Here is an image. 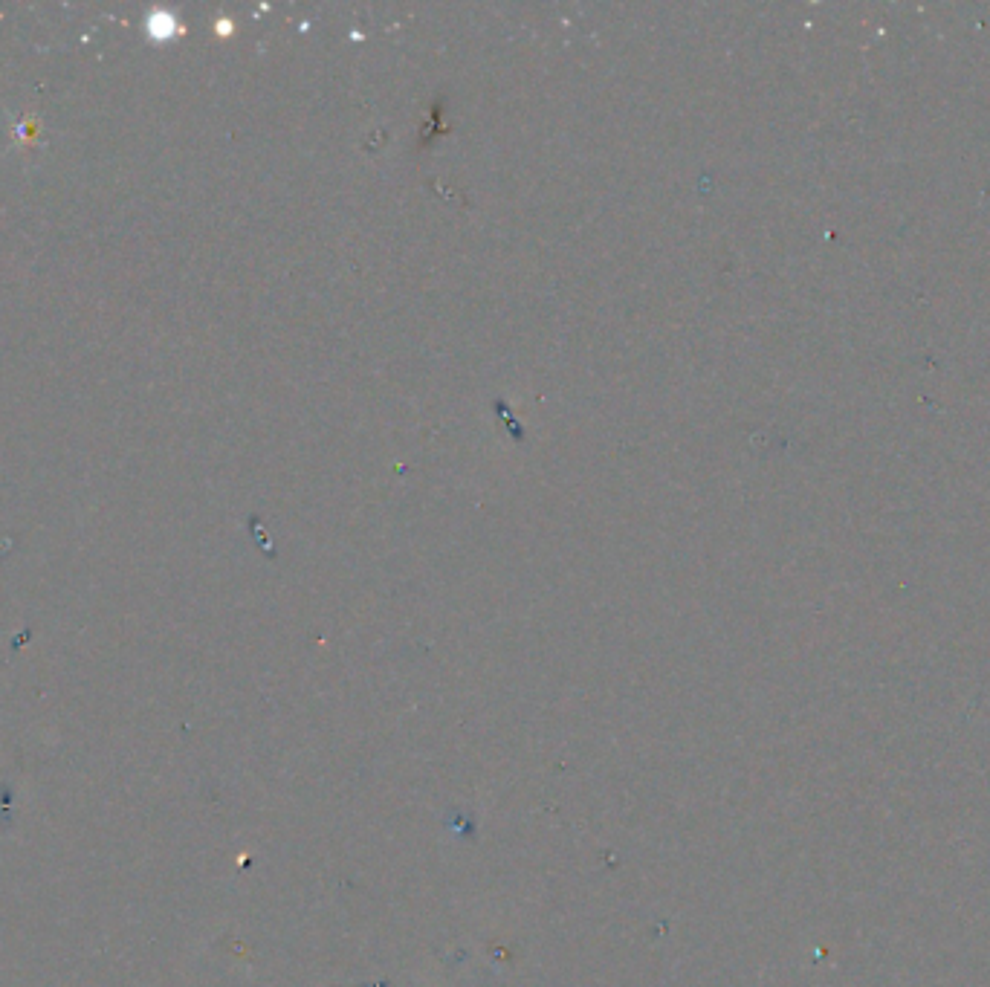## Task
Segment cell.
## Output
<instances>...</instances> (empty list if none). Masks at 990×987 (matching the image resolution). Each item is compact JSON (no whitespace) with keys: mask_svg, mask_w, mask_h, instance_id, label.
Segmentation results:
<instances>
[{"mask_svg":"<svg viewBox=\"0 0 990 987\" xmlns=\"http://www.w3.org/2000/svg\"><path fill=\"white\" fill-rule=\"evenodd\" d=\"M145 29H148V35H151L154 41H168V38H174V35L180 32L177 18H174L171 12H165V9H154V12L148 15V21H145Z\"/></svg>","mask_w":990,"mask_h":987,"instance_id":"6da1fadb","label":"cell"},{"mask_svg":"<svg viewBox=\"0 0 990 987\" xmlns=\"http://www.w3.org/2000/svg\"><path fill=\"white\" fill-rule=\"evenodd\" d=\"M18 137H21V142H24V145H32V142H35V137H38V119H32V116H21V119H18Z\"/></svg>","mask_w":990,"mask_h":987,"instance_id":"7a4b0ae2","label":"cell"}]
</instances>
